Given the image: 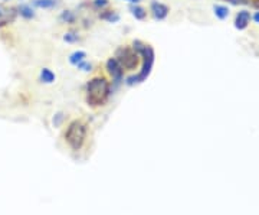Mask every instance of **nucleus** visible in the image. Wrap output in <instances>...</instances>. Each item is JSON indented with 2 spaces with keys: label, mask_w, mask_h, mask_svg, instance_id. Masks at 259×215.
I'll list each match as a JSON object with an SVG mask.
<instances>
[{
  "label": "nucleus",
  "mask_w": 259,
  "mask_h": 215,
  "mask_svg": "<svg viewBox=\"0 0 259 215\" xmlns=\"http://www.w3.org/2000/svg\"><path fill=\"white\" fill-rule=\"evenodd\" d=\"M108 0H92V6L96 8V9H104L108 6Z\"/></svg>",
  "instance_id": "nucleus-19"
},
{
  "label": "nucleus",
  "mask_w": 259,
  "mask_h": 215,
  "mask_svg": "<svg viewBox=\"0 0 259 215\" xmlns=\"http://www.w3.org/2000/svg\"><path fill=\"white\" fill-rule=\"evenodd\" d=\"M85 60H86V52L85 51H75L70 55V64L75 65V67Z\"/></svg>",
  "instance_id": "nucleus-13"
},
{
  "label": "nucleus",
  "mask_w": 259,
  "mask_h": 215,
  "mask_svg": "<svg viewBox=\"0 0 259 215\" xmlns=\"http://www.w3.org/2000/svg\"><path fill=\"white\" fill-rule=\"evenodd\" d=\"M86 124L81 120H74L68 124L66 132H65V142L71 147L74 152H78L82 149L86 140Z\"/></svg>",
  "instance_id": "nucleus-3"
},
{
  "label": "nucleus",
  "mask_w": 259,
  "mask_h": 215,
  "mask_svg": "<svg viewBox=\"0 0 259 215\" xmlns=\"http://www.w3.org/2000/svg\"><path fill=\"white\" fill-rule=\"evenodd\" d=\"M126 2H130L131 5H136V3H138L140 0H126Z\"/></svg>",
  "instance_id": "nucleus-22"
},
{
  "label": "nucleus",
  "mask_w": 259,
  "mask_h": 215,
  "mask_svg": "<svg viewBox=\"0 0 259 215\" xmlns=\"http://www.w3.org/2000/svg\"><path fill=\"white\" fill-rule=\"evenodd\" d=\"M55 78H56V75L54 74L52 70H49V68H42L40 70V74H39V81L44 84H52L55 81Z\"/></svg>",
  "instance_id": "nucleus-10"
},
{
  "label": "nucleus",
  "mask_w": 259,
  "mask_h": 215,
  "mask_svg": "<svg viewBox=\"0 0 259 215\" xmlns=\"http://www.w3.org/2000/svg\"><path fill=\"white\" fill-rule=\"evenodd\" d=\"M150 12H152V16L154 18V21H164L166 18L168 16L170 13V8L162 3V2H157V0H153L150 3Z\"/></svg>",
  "instance_id": "nucleus-6"
},
{
  "label": "nucleus",
  "mask_w": 259,
  "mask_h": 215,
  "mask_svg": "<svg viewBox=\"0 0 259 215\" xmlns=\"http://www.w3.org/2000/svg\"><path fill=\"white\" fill-rule=\"evenodd\" d=\"M58 5V0H34V6L39 9H52Z\"/></svg>",
  "instance_id": "nucleus-15"
},
{
  "label": "nucleus",
  "mask_w": 259,
  "mask_h": 215,
  "mask_svg": "<svg viewBox=\"0 0 259 215\" xmlns=\"http://www.w3.org/2000/svg\"><path fill=\"white\" fill-rule=\"evenodd\" d=\"M76 67H78V70H81V71H84V72L92 71V64H91V62H88L86 60L82 61V62H80Z\"/></svg>",
  "instance_id": "nucleus-18"
},
{
  "label": "nucleus",
  "mask_w": 259,
  "mask_h": 215,
  "mask_svg": "<svg viewBox=\"0 0 259 215\" xmlns=\"http://www.w3.org/2000/svg\"><path fill=\"white\" fill-rule=\"evenodd\" d=\"M132 48L136 49V52L142 58V70L138 74L136 75H130L126 78V84L132 87V85H137V84H142L144 81H147V78L150 77V74L153 71L154 60H156V52L152 45L148 44H144L142 41H132Z\"/></svg>",
  "instance_id": "nucleus-1"
},
{
  "label": "nucleus",
  "mask_w": 259,
  "mask_h": 215,
  "mask_svg": "<svg viewBox=\"0 0 259 215\" xmlns=\"http://www.w3.org/2000/svg\"><path fill=\"white\" fill-rule=\"evenodd\" d=\"M228 2H230L232 5H244V3H248L249 0H228Z\"/></svg>",
  "instance_id": "nucleus-20"
},
{
  "label": "nucleus",
  "mask_w": 259,
  "mask_h": 215,
  "mask_svg": "<svg viewBox=\"0 0 259 215\" xmlns=\"http://www.w3.org/2000/svg\"><path fill=\"white\" fill-rule=\"evenodd\" d=\"M252 19H254V21L259 25V12H255V15L252 16Z\"/></svg>",
  "instance_id": "nucleus-21"
},
{
  "label": "nucleus",
  "mask_w": 259,
  "mask_h": 215,
  "mask_svg": "<svg viewBox=\"0 0 259 215\" xmlns=\"http://www.w3.org/2000/svg\"><path fill=\"white\" fill-rule=\"evenodd\" d=\"M213 13H214V16H216L218 19H220V21L228 19L229 15H230L229 8L224 6V5H214V6H213Z\"/></svg>",
  "instance_id": "nucleus-12"
},
{
  "label": "nucleus",
  "mask_w": 259,
  "mask_h": 215,
  "mask_svg": "<svg viewBox=\"0 0 259 215\" xmlns=\"http://www.w3.org/2000/svg\"><path fill=\"white\" fill-rule=\"evenodd\" d=\"M18 16V9L14 8H4L3 5H0V26H6V25L12 24L13 21Z\"/></svg>",
  "instance_id": "nucleus-7"
},
{
  "label": "nucleus",
  "mask_w": 259,
  "mask_h": 215,
  "mask_svg": "<svg viewBox=\"0 0 259 215\" xmlns=\"http://www.w3.org/2000/svg\"><path fill=\"white\" fill-rule=\"evenodd\" d=\"M106 70L111 75L114 85H120L124 81V70L121 68V65L118 64V61L114 57L106 62Z\"/></svg>",
  "instance_id": "nucleus-5"
},
{
  "label": "nucleus",
  "mask_w": 259,
  "mask_h": 215,
  "mask_svg": "<svg viewBox=\"0 0 259 215\" xmlns=\"http://www.w3.org/2000/svg\"><path fill=\"white\" fill-rule=\"evenodd\" d=\"M64 41L68 42V44H75V42L80 41V36H78L76 32H66V34L64 35Z\"/></svg>",
  "instance_id": "nucleus-17"
},
{
  "label": "nucleus",
  "mask_w": 259,
  "mask_h": 215,
  "mask_svg": "<svg viewBox=\"0 0 259 215\" xmlns=\"http://www.w3.org/2000/svg\"><path fill=\"white\" fill-rule=\"evenodd\" d=\"M114 58L118 61V64L121 65V68L124 71H134L138 65L140 55L136 52V49L132 47H120L116 51Z\"/></svg>",
  "instance_id": "nucleus-4"
},
{
  "label": "nucleus",
  "mask_w": 259,
  "mask_h": 215,
  "mask_svg": "<svg viewBox=\"0 0 259 215\" xmlns=\"http://www.w3.org/2000/svg\"><path fill=\"white\" fill-rule=\"evenodd\" d=\"M130 12H131V15L137 19V21H144L146 18H147V11L144 9V8H142L140 5H131L130 6Z\"/></svg>",
  "instance_id": "nucleus-11"
},
{
  "label": "nucleus",
  "mask_w": 259,
  "mask_h": 215,
  "mask_svg": "<svg viewBox=\"0 0 259 215\" xmlns=\"http://www.w3.org/2000/svg\"><path fill=\"white\" fill-rule=\"evenodd\" d=\"M18 15H20L24 19H34L35 18V11H34V8L30 6V5H19L18 8Z\"/></svg>",
  "instance_id": "nucleus-9"
},
{
  "label": "nucleus",
  "mask_w": 259,
  "mask_h": 215,
  "mask_svg": "<svg viewBox=\"0 0 259 215\" xmlns=\"http://www.w3.org/2000/svg\"><path fill=\"white\" fill-rule=\"evenodd\" d=\"M111 96V84L106 77H94L86 84L85 101L90 107L104 106Z\"/></svg>",
  "instance_id": "nucleus-2"
},
{
  "label": "nucleus",
  "mask_w": 259,
  "mask_h": 215,
  "mask_svg": "<svg viewBox=\"0 0 259 215\" xmlns=\"http://www.w3.org/2000/svg\"><path fill=\"white\" fill-rule=\"evenodd\" d=\"M100 18H101L102 21L110 22V24H117L118 21H120V15H118L117 12H114V11H108V12L101 13Z\"/></svg>",
  "instance_id": "nucleus-16"
},
{
  "label": "nucleus",
  "mask_w": 259,
  "mask_h": 215,
  "mask_svg": "<svg viewBox=\"0 0 259 215\" xmlns=\"http://www.w3.org/2000/svg\"><path fill=\"white\" fill-rule=\"evenodd\" d=\"M2 2H8V0H2Z\"/></svg>",
  "instance_id": "nucleus-23"
},
{
  "label": "nucleus",
  "mask_w": 259,
  "mask_h": 215,
  "mask_svg": "<svg viewBox=\"0 0 259 215\" xmlns=\"http://www.w3.org/2000/svg\"><path fill=\"white\" fill-rule=\"evenodd\" d=\"M250 19H252V16H250L249 11H240V12H238L235 18V28L238 31L246 29L248 25L250 24Z\"/></svg>",
  "instance_id": "nucleus-8"
},
{
  "label": "nucleus",
  "mask_w": 259,
  "mask_h": 215,
  "mask_svg": "<svg viewBox=\"0 0 259 215\" xmlns=\"http://www.w3.org/2000/svg\"><path fill=\"white\" fill-rule=\"evenodd\" d=\"M59 21L62 22V24H75V21H76V15L72 12V11H64V12L59 15Z\"/></svg>",
  "instance_id": "nucleus-14"
}]
</instances>
